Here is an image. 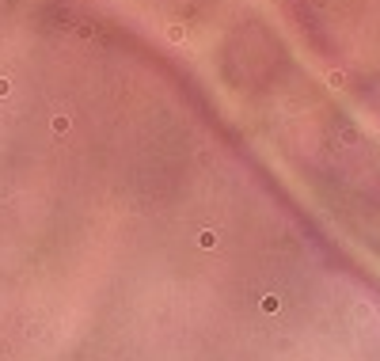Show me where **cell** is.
I'll list each match as a JSON object with an SVG mask.
<instances>
[{
  "label": "cell",
  "mask_w": 380,
  "mask_h": 361,
  "mask_svg": "<svg viewBox=\"0 0 380 361\" xmlns=\"http://www.w3.org/2000/svg\"><path fill=\"white\" fill-rule=\"evenodd\" d=\"M217 244V232H202V247H213Z\"/></svg>",
  "instance_id": "cell-3"
},
{
  "label": "cell",
  "mask_w": 380,
  "mask_h": 361,
  "mask_svg": "<svg viewBox=\"0 0 380 361\" xmlns=\"http://www.w3.org/2000/svg\"><path fill=\"white\" fill-rule=\"evenodd\" d=\"M69 126H73V118H69V114H54V118H50V130H54V133H69Z\"/></svg>",
  "instance_id": "cell-1"
},
{
  "label": "cell",
  "mask_w": 380,
  "mask_h": 361,
  "mask_svg": "<svg viewBox=\"0 0 380 361\" xmlns=\"http://www.w3.org/2000/svg\"><path fill=\"white\" fill-rule=\"evenodd\" d=\"M8 91H12V80H8V76H0V99H4Z\"/></svg>",
  "instance_id": "cell-4"
},
{
  "label": "cell",
  "mask_w": 380,
  "mask_h": 361,
  "mask_svg": "<svg viewBox=\"0 0 380 361\" xmlns=\"http://www.w3.org/2000/svg\"><path fill=\"white\" fill-rule=\"evenodd\" d=\"M167 42H175V46H183V42H187V30L179 27V23H171V27H167Z\"/></svg>",
  "instance_id": "cell-2"
}]
</instances>
